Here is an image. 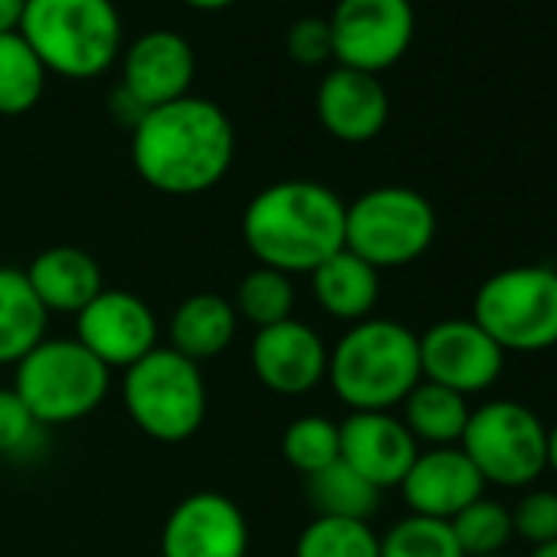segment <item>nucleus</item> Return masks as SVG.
I'll use <instances>...</instances> for the list:
<instances>
[{"instance_id":"16","label":"nucleus","mask_w":557,"mask_h":557,"mask_svg":"<svg viewBox=\"0 0 557 557\" xmlns=\"http://www.w3.org/2000/svg\"><path fill=\"white\" fill-rule=\"evenodd\" d=\"M342 436V462H348L358 475H364L374 488H400L410 472L420 443L410 436L400 417L391 410H361L338 423Z\"/></svg>"},{"instance_id":"23","label":"nucleus","mask_w":557,"mask_h":557,"mask_svg":"<svg viewBox=\"0 0 557 557\" xmlns=\"http://www.w3.org/2000/svg\"><path fill=\"white\" fill-rule=\"evenodd\" d=\"M400 407H404V417H400L404 426L410 430L417 443H426V446H459L462 430L472 413L462 394L440 387L433 381H420Z\"/></svg>"},{"instance_id":"26","label":"nucleus","mask_w":557,"mask_h":557,"mask_svg":"<svg viewBox=\"0 0 557 557\" xmlns=\"http://www.w3.org/2000/svg\"><path fill=\"white\" fill-rule=\"evenodd\" d=\"M233 309L256 332L259 329H269V325H278V322H289L293 319V309H296L293 275L265 269V265H256L252 272H246L239 278Z\"/></svg>"},{"instance_id":"4","label":"nucleus","mask_w":557,"mask_h":557,"mask_svg":"<svg viewBox=\"0 0 557 557\" xmlns=\"http://www.w3.org/2000/svg\"><path fill=\"white\" fill-rule=\"evenodd\" d=\"M17 34L47 73L76 83L106 76L125 44L112 0H24Z\"/></svg>"},{"instance_id":"6","label":"nucleus","mask_w":557,"mask_h":557,"mask_svg":"<svg viewBox=\"0 0 557 557\" xmlns=\"http://www.w3.org/2000/svg\"><path fill=\"white\" fill-rule=\"evenodd\" d=\"M14 368V394L40 426L76 423L109 394V368L76 338H44Z\"/></svg>"},{"instance_id":"11","label":"nucleus","mask_w":557,"mask_h":557,"mask_svg":"<svg viewBox=\"0 0 557 557\" xmlns=\"http://www.w3.org/2000/svg\"><path fill=\"white\" fill-rule=\"evenodd\" d=\"M420 371L423 381L472 397L498 384L505 351L472 319H443L420 335Z\"/></svg>"},{"instance_id":"34","label":"nucleus","mask_w":557,"mask_h":557,"mask_svg":"<svg viewBox=\"0 0 557 557\" xmlns=\"http://www.w3.org/2000/svg\"><path fill=\"white\" fill-rule=\"evenodd\" d=\"M109 109H112V115H115L122 125H128V128H135V125L145 119V109H141L122 86H115V92H112V99H109Z\"/></svg>"},{"instance_id":"22","label":"nucleus","mask_w":557,"mask_h":557,"mask_svg":"<svg viewBox=\"0 0 557 557\" xmlns=\"http://www.w3.org/2000/svg\"><path fill=\"white\" fill-rule=\"evenodd\" d=\"M47 338V309L27 283V272L0 265V364H17Z\"/></svg>"},{"instance_id":"15","label":"nucleus","mask_w":557,"mask_h":557,"mask_svg":"<svg viewBox=\"0 0 557 557\" xmlns=\"http://www.w3.org/2000/svg\"><path fill=\"white\" fill-rule=\"evenodd\" d=\"M197 60L190 44L174 30H148L122 53V89L145 109L190 96Z\"/></svg>"},{"instance_id":"5","label":"nucleus","mask_w":557,"mask_h":557,"mask_svg":"<svg viewBox=\"0 0 557 557\" xmlns=\"http://www.w3.org/2000/svg\"><path fill=\"white\" fill-rule=\"evenodd\" d=\"M505 355L557 348V269L508 265L479 286L469 315Z\"/></svg>"},{"instance_id":"35","label":"nucleus","mask_w":557,"mask_h":557,"mask_svg":"<svg viewBox=\"0 0 557 557\" xmlns=\"http://www.w3.org/2000/svg\"><path fill=\"white\" fill-rule=\"evenodd\" d=\"M24 17V0H0V37L17 34Z\"/></svg>"},{"instance_id":"39","label":"nucleus","mask_w":557,"mask_h":557,"mask_svg":"<svg viewBox=\"0 0 557 557\" xmlns=\"http://www.w3.org/2000/svg\"><path fill=\"white\" fill-rule=\"evenodd\" d=\"M495 557H505V554H495Z\"/></svg>"},{"instance_id":"29","label":"nucleus","mask_w":557,"mask_h":557,"mask_svg":"<svg viewBox=\"0 0 557 557\" xmlns=\"http://www.w3.org/2000/svg\"><path fill=\"white\" fill-rule=\"evenodd\" d=\"M283 459L302 472V475H312L325 466H332L338 456H342V436H338V423L329 420V417H319V413H309V417H299L286 426L283 433Z\"/></svg>"},{"instance_id":"12","label":"nucleus","mask_w":557,"mask_h":557,"mask_svg":"<svg viewBox=\"0 0 557 557\" xmlns=\"http://www.w3.org/2000/svg\"><path fill=\"white\" fill-rule=\"evenodd\" d=\"M76 342L109 371H125L158 348V319L135 293L102 289L76 315Z\"/></svg>"},{"instance_id":"13","label":"nucleus","mask_w":557,"mask_h":557,"mask_svg":"<svg viewBox=\"0 0 557 557\" xmlns=\"http://www.w3.org/2000/svg\"><path fill=\"white\" fill-rule=\"evenodd\" d=\"M246 515L220 492L181 498L161 528V557H246Z\"/></svg>"},{"instance_id":"21","label":"nucleus","mask_w":557,"mask_h":557,"mask_svg":"<svg viewBox=\"0 0 557 557\" xmlns=\"http://www.w3.org/2000/svg\"><path fill=\"white\" fill-rule=\"evenodd\" d=\"M236 329H239V315L230 299L213 293H197L174 309L168 325V338H171L168 348L200 364L207 358L223 355L233 345Z\"/></svg>"},{"instance_id":"32","label":"nucleus","mask_w":557,"mask_h":557,"mask_svg":"<svg viewBox=\"0 0 557 557\" xmlns=\"http://www.w3.org/2000/svg\"><path fill=\"white\" fill-rule=\"evenodd\" d=\"M511 524H515V534H521L534 547L557 541V492L554 488L524 492L511 511Z\"/></svg>"},{"instance_id":"37","label":"nucleus","mask_w":557,"mask_h":557,"mask_svg":"<svg viewBox=\"0 0 557 557\" xmlns=\"http://www.w3.org/2000/svg\"><path fill=\"white\" fill-rule=\"evenodd\" d=\"M547 469L557 472V423L547 426Z\"/></svg>"},{"instance_id":"25","label":"nucleus","mask_w":557,"mask_h":557,"mask_svg":"<svg viewBox=\"0 0 557 557\" xmlns=\"http://www.w3.org/2000/svg\"><path fill=\"white\" fill-rule=\"evenodd\" d=\"M47 70L21 34L0 37V115H27L47 89Z\"/></svg>"},{"instance_id":"20","label":"nucleus","mask_w":557,"mask_h":557,"mask_svg":"<svg viewBox=\"0 0 557 557\" xmlns=\"http://www.w3.org/2000/svg\"><path fill=\"white\" fill-rule=\"evenodd\" d=\"M312 296L325 315L348 325L364 322L381 299V272L351 249H342L312 272Z\"/></svg>"},{"instance_id":"38","label":"nucleus","mask_w":557,"mask_h":557,"mask_svg":"<svg viewBox=\"0 0 557 557\" xmlns=\"http://www.w3.org/2000/svg\"><path fill=\"white\" fill-rule=\"evenodd\" d=\"M531 557H557V541H550V544H541V547H534V550H531Z\"/></svg>"},{"instance_id":"2","label":"nucleus","mask_w":557,"mask_h":557,"mask_svg":"<svg viewBox=\"0 0 557 557\" xmlns=\"http://www.w3.org/2000/svg\"><path fill=\"white\" fill-rule=\"evenodd\" d=\"M348 203L319 181H278L262 187L243 213V239L259 265L312 275L345 249Z\"/></svg>"},{"instance_id":"8","label":"nucleus","mask_w":557,"mask_h":557,"mask_svg":"<svg viewBox=\"0 0 557 557\" xmlns=\"http://www.w3.org/2000/svg\"><path fill=\"white\" fill-rule=\"evenodd\" d=\"M436 239L433 203L400 184L364 190L345 210V249L381 269L417 262Z\"/></svg>"},{"instance_id":"10","label":"nucleus","mask_w":557,"mask_h":557,"mask_svg":"<svg viewBox=\"0 0 557 557\" xmlns=\"http://www.w3.org/2000/svg\"><path fill=\"white\" fill-rule=\"evenodd\" d=\"M329 30L338 66L381 76L407 57L417 14L410 0H338Z\"/></svg>"},{"instance_id":"28","label":"nucleus","mask_w":557,"mask_h":557,"mask_svg":"<svg viewBox=\"0 0 557 557\" xmlns=\"http://www.w3.org/2000/svg\"><path fill=\"white\" fill-rule=\"evenodd\" d=\"M296 557H381V537L368 521L312 518L296 541Z\"/></svg>"},{"instance_id":"9","label":"nucleus","mask_w":557,"mask_h":557,"mask_svg":"<svg viewBox=\"0 0 557 557\" xmlns=\"http://www.w3.org/2000/svg\"><path fill=\"white\" fill-rule=\"evenodd\" d=\"M459 449L485 485L524 488L547 469V426L524 404L488 400L469 413Z\"/></svg>"},{"instance_id":"31","label":"nucleus","mask_w":557,"mask_h":557,"mask_svg":"<svg viewBox=\"0 0 557 557\" xmlns=\"http://www.w3.org/2000/svg\"><path fill=\"white\" fill-rule=\"evenodd\" d=\"M44 426L14 394V387H0V456L24 459L40 446Z\"/></svg>"},{"instance_id":"36","label":"nucleus","mask_w":557,"mask_h":557,"mask_svg":"<svg viewBox=\"0 0 557 557\" xmlns=\"http://www.w3.org/2000/svg\"><path fill=\"white\" fill-rule=\"evenodd\" d=\"M181 4H187V8H194V11H226V8H233L236 0H181Z\"/></svg>"},{"instance_id":"33","label":"nucleus","mask_w":557,"mask_h":557,"mask_svg":"<svg viewBox=\"0 0 557 557\" xmlns=\"http://www.w3.org/2000/svg\"><path fill=\"white\" fill-rule=\"evenodd\" d=\"M286 53L299 66H322L335 60L332 53V30L322 17H302L286 30Z\"/></svg>"},{"instance_id":"24","label":"nucleus","mask_w":557,"mask_h":557,"mask_svg":"<svg viewBox=\"0 0 557 557\" xmlns=\"http://www.w3.org/2000/svg\"><path fill=\"white\" fill-rule=\"evenodd\" d=\"M306 498H309L315 518L371 521V515L381 505V488H374L348 462L335 459L332 466L306 475Z\"/></svg>"},{"instance_id":"19","label":"nucleus","mask_w":557,"mask_h":557,"mask_svg":"<svg viewBox=\"0 0 557 557\" xmlns=\"http://www.w3.org/2000/svg\"><path fill=\"white\" fill-rule=\"evenodd\" d=\"M24 272L47 315H79L106 289L99 262L79 246H50Z\"/></svg>"},{"instance_id":"7","label":"nucleus","mask_w":557,"mask_h":557,"mask_svg":"<svg viewBox=\"0 0 557 557\" xmlns=\"http://www.w3.org/2000/svg\"><path fill=\"white\" fill-rule=\"evenodd\" d=\"M122 404L132 423L158 443L190 440L207 417V384L200 368L174 348H154L125 368Z\"/></svg>"},{"instance_id":"30","label":"nucleus","mask_w":557,"mask_h":557,"mask_svg":"<svg viewBox=\"0 0 557 557\" xmlns=\"http://www.w3.org/2000/svg\"><path fill=\"white\" fill-rule=\"evenodd\" d=\"M381 557H466L449 521L407 515L381 537Z\"/></svg>"},{"instance_id":"27","label":"nucleus","mask_w":557,"mask_h":557,"mask_svg":"<svg viewBox=\"0 0 557 557\" xmlns=\"http://www.w3.org/2000/svg\"><path fill=\"white\" fill-rule=\"evenodd\" d=\"M459 547L466 557H495L508 547V541L515 537V524H511V508H505L495 498H475L472 505H466L453 521H449Z\"/></svg>"},{"instance_id":"14","label":"nucleus","mask_w":557,"mask_h":557,"mask_svg":"<svg viewBox=\"0 0 557 557\" xmlns=\"http://www.w3.org/2000/svg\"><path fill=\"white\" fill-rule=\"evenodd\" d=\"M249 364L265 391L278 397H299L329 377V345L312 325L289 319L256 332Z\"/></svg>"},{"instance_id":"3","label":"nucleus","mask_w":557,"mask_h":557,"mask_svg":"<svg viewBox=\"0 0 557 557\" xmlns=\"http://www.w3.org/2000/svg\"><path fill=\"white\" fill-rule=\"evenodd\" d=\"M338 400L351 410H391L423 381L420 335L394 319L355 322L329 348V377Z\"/></svg>"},{"instance_id":"1","label":"nucleus","mask_w":557,"mask_h":557,"mask_svg":"<svg viewBox=\"0 0 557 557\" xmlns=\"http://www.w3.org/2000/svg\"><path fill=\"white\" fill-rule=\"evenodd\" d=\"M233 154V122L200 96L158 106L132 128V164L138 177L168 197L207 194L226 177Z\"/></svg>"},{"instance_id":"18","label":"nucleus","mask_w":557,"mask_h":557,"mask_svg":"<svg viewBox=\"0 0 557 557\" xmlns=\"http://www.w3.org/2000/svg\"><path fill=\"white\" fill-rule=\"evenodd\" d=\"M315 112L335 141L364 145L384 132L391 119V99L377 76L338 66L319 83Z\"/></svg>"},{"instance_id":"17","label":"nucleus","mask_w":557,"mask_h":557,"mask_svg":"<svg viewBox=\"0 0 557 557\" xmlns=\"http://www.w3.org/2000/svg\"><path fill=\"white\" fill-rule=\"evenodd\" d=\"M400 492L410 515L453 521L466 505L485 495V479L459 446H430L417 453Z\"/></svg>"}]
</instances>
